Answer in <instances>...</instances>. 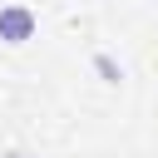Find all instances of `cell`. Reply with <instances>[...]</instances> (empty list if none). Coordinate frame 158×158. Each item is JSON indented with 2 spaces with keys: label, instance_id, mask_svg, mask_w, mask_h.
Returning a JSON list of instances; mask_svg holds the SVG:
<instances>
[{
  "label": "cell",
  "instance_id": "cell-2",
  "mask_svg": "<svg viewBox=\"0 0 158 158\" xmlns=\"http://www.w3.org/2000/svg\"><path fill=\"white\" fill-rule=\"evenodd\" d=\"M94 69H99V74H104L109 84H118V79H123V74H118V64H114L109 54H94Z\"/></svg>",
  "mask_w": 158,
  "mask_h": 158
},
{
  "label": "cell",
  "instance_id": "cell-1",
  "mask_svg": "<svg viewBox=\"0 0 158 158\" xmlns=\"http://www.w3.org/2000/svg\"><path fill=\"white\" fill-rule=\"evenodd\" d=\"M30 35H35V15L25 5H5L0 10V40L5 44H25Z\"/></svg>",
  "mask_w": 158,
  "mask_h": 158
},
{
  "label": "cell",
  "instance_id": "cell-3",
  "mask_svg": "<svg viewBox=\"0 0 158 158\" xmlns=\"http://www.w3.org/2000/svg\"><path fill=\"white\" fill-rule=\"evenodd\" d=\"M15 158H25V153H15Z\"/></svg>",
  "mask_w": 158,
  "mask_h": 158
}]
</instances>
